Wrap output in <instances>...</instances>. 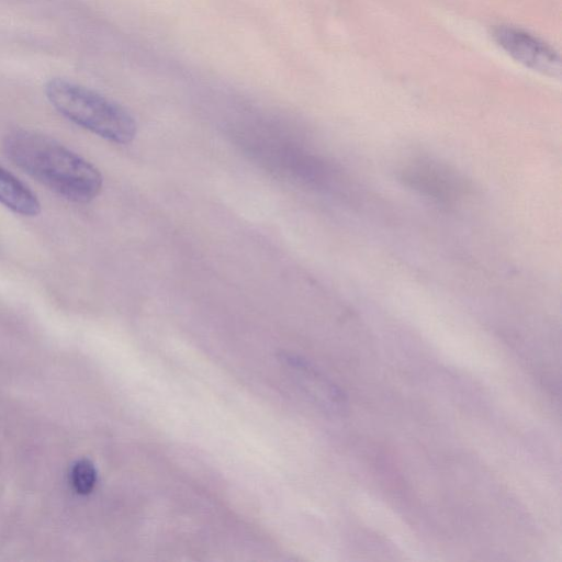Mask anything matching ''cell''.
Returning a JSON list of instances; mask_svg holds the SVG:
<instances>
[{"label": "cell", "mask_w": 562, "mask_h": 562, "mask_svg": "<svg viewBox=\"0 0 562 562\" xmlns=\"http://www.w3.org/2000/svg\"><path fill=\"white\" fill-rule=\"evenodd\" d=\"M494 42L524 66L549 77H559V54L537 36L515 26L496 25L491 30Z\"/></svg>", "instance_id": "3957f363"}, {"label": "cell", "mask_w": 562, "mask_h": 562, "mask_svg": "<svg viewBox=\"0 0 562 562\" xmlns=\"http://www.w3.org/2000/svg\"><path fill=\"white\" fill-rule=\"evenodd\" d=\"M0 204L21 216L34 217L41 211L36 194L18 177L0 166Z\"/></svg>", "instance_id": "5b68a950"}, {"label": "cell", "mask_w": 562, "mask_h": 562, "mask_svg": "<svg viewBox=\"0 0 562 562\" xmlns=\"http://www.w3.org/2000/svg\"><path fill=\"white\" fill-rule=\"evenodd\" d=\"M45 95L60 115L105 140L125 145L136 136L134 117L122 105L94 90L53 78L45 85Z\"/></svg>", "instance_id": "7a4b0ae2"}, {"label": "cell", "mask_w": 562, "mask_h": 562, "mask_svg": "<svg viewBox=\"0 0 562 562\" xmlns=\"http://www.w3.org/2000/svg\"><path fill=\"white\" fill-rule=\"evenodd\" d=\"M70 479L75 491L80 495H87L95 486L97 470L90 460L81 459L74 464Z\"/></svg>", "instance_id": "8992f818"}, {"label": "cell", "mask_w": 562, "mask_h": 562, "mask_svg": "<svg viewBox=\"0 0 562 562\" xmlns=\"http://www.w3.org/2000/svg\"><path fill=\"white\" fill-rule=\"evenodd\" d=\"M403 180L414 190L440 202L465 196L468 184L456 170L431 159H416L402 171Z\"/></svg>", "instance_id": "277c9868"}, {"label": "cell", "mask_w": 562, "mask_h": 562, "mask_svg": "<svg viewBox=\"0 0 562 562\" xmlns=\"http://www.w3.org/2000/svg\"><path fill=\"white\" fill-rule=\"evenodd\" d=\"M5 156L34 180L76 203H88L102 190L99 169L43 133L15 128L3 138Z\"/></svg>", "instance_id": "6da1fadb"}]
</instances>
